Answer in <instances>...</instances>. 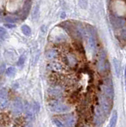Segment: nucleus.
<instances>
[{
	"label": "nucleus",
	"instance_id": "412c9836",
	"mask_svg": "<svg viewBox=\"0 0 126 127\" xmlns=\"http://www.w3.org/2000/svg\"><path fill=\"white\" fill-rule=\"evenodd\" d=\"M50 93L52 95H56L60 94V91H59L58 89H51L50 90Z\"/></svg>",
	"mask_w": 126,
	"mask_h": 127
},
{
	"label": "nucleus",
	"instance_id": "4be33fe9",
	"mask_svg": "<svg viewBox=\"0 0 126 127\" xmlns=\"http://www.w3.org/2000/svg\"><path fill=\"white\" fill-rule=\"evenodd\" d=\"M5 69H6V64H2L0 65V75H2L4 72Z\"/></svg>",
	"mask_w": 126,
	"mask_h": 127
},
{
	"label": "nucleus",
	"instance_id": "0eeeda50",
	"mask_svg": "<svg viewBox=\"0 0 126 127\" xmlns=\"http://www.w3.org/2000/svg\"><path fill=\"white\" fill-rule=\"evenodd\" d=\"M117 110H114L113 112V114L110 118V122H109V126L110 127H113L115 126L117 124Z\"/></svg>",
	"mask_w": 126,
	"mask_h": 127
},
{
	"label": "nucleus",
	"instance_id": "ddd939ff",
	"mask_svg": "<svg viewBox=\"0 0 126 127\" xmlns=\"http://www.w3.org/2000/svg\"><path fill=\"white\" fill-rule=\"evenodd\" d=\"M7 98V91L6 89L0 90V99Z\"/></svg>",
	"mask_w": 126,
	"mask_h": 127
},
{
	"label": "nucleus",
	"instance_id": "9d476101",
	"mask_svg": "<svg viewBox=\"0 0 126 127\" xmlns=\"http://www.w3.org/2000/svg\"><path fill=\"white\" fill-rule=\"evenodd\" d=\"M57 57V52L56 50H50L48 51L46 53V57L48 59H53Z\"/></svg>",
	"mask_w": 126,
	"mask_h": 127
},
{
	"label": "nucleus",
	"instance_id": "4468645a",
	"mask_svg": "<svg viewBox=\"0 0 126 127\" xmlns=\"http://www.w3.org/2000/svg\"><path fill=\"white\" fill-rule=\"evenodd\" d=\"M78 4L82 8V9H86L87 7V0H78Z\"/></svg>",
	"mask_w": 126,
	"mask_h": 127
},
{
	"label": "nucleus",
	"instance_id": "393cba45",
	"mask_svg": "<svg viewBox=\"0 0 126 127\" xmlns=\"http://www.w3.org/2000/svg\"><path fill=\"white\" fill-rule=\"evenodd\" d=\"M60 17H61L62 18H64L65 17V13H62V14L60 15Z\"/></svg>",
	"mask_w": 126,
	"mask_h": 127
},
{
	"label": "nucleus",
	"instance_id": "423d86ee",
	"mask_svg": "<svg viewBox=\"0 0 126 127\" xmlns=\"http://www.w3.org/2000/svg\"><path fill=\"white\" fill-rule=\"evenodd\" d=\"M113 61V64H114V68H115L116 75H117V77H119L120 74H121V63L116 58H114Z\"/></svg>",
	"mask_w": 126,
	"mask_h": 127
},
{
	"label": "nucleus",
	"instance_id": "a878e982",
	"mask_svg": "<svg viewBox=\"0 0 126 127\" xmlns=\"http://www.w3.org/2000/svg\"><path fill=\"white\" fill-rule=\"evenodd\" d=\"M1 14H2V11H1V10H0V15H1Z\"/></svg>",
	"mask_w": 126,
	"mask_h": 127
},
{
	"label": "nucleus",
	"instance_id": "5701e85b",
	"mask_svg": "<svg viewBox=\"0 0 126 127\" xmlns=\"http://www.w3.org/2000/svg\"><path fill=\"white\" fill-rule=\"evenodd\" d=\"M5 26L9 28V29H13V28L15 27V25H13V24H6Z\"/></svg>",
	"mask_w": 126,
	"mask_h": 127
},
{
	"label": "nucleus",
	"instance_id": "1a4fd4ad",
	"mask_svg": "<svg viewBox=\"0 0 126 127\" xmlns=\"http://www.w3.org/2000/svg\"><path fill=\"white\" fill-rule=\"evenodd\" d=\"M64 120L66 122V126H72L75 122L74 118L72 115H67L66 117H64Z\"/></svg>",
	"mask_w": 126,
	"mask_h": 127
},
{
	"label": "nucleus",
	"instance_id": "b1692460",
	"mask_svg": "<svg viewBox=\"0 0 126 127\" xmlns=\"http://www.w3.org/2000/svg\"><path fill=\"white\" fill-rule=\"evenodd\" d=\"M125 91H126V66L125 69Z\"/></svg>",
	"mask_w": 126,
	"mask_h": 127
},
{
	"label": "nucleus",
	"instance_id": "aec40b11",
	"mask_svg": "<svg viewBox=\"0 0 126 127\" xmlns=\"http://www.w3.org/2000/svg\"><path fill=\"white\" fill-rule=\"evenodd\" d=\"M5 19H6V21L9 22H18V18H17L10 17V16H9V17H6Z\"/></svg>",
	"mask_w": 126,
	"mask_h": 127
},
{
	"label": "nucleus",
	"instance_id": "39448f33",
	"mask_svg": "<svg viewBox=\"0 0 126 127\" xmlns=\"http://www.w3.org/2000/svg\"><path fill=\"white\" fill-rule=\"evenodd\" d=\"M104 91H105L106 97H108L110 100H113L114 92H113V88L111 84V82H110V83H108V84L104 86Z\"/></svg>",
	"mask_w": 126,
	"mask_h": 127
},
{
	"label": "nucleus",
	"instance_id": "f8f14e48",
	"mask_svg": "<svg viewBox=\"0 0 126 127\" xmlns=\"http://www.w3.org/2000/svg\"><path fill=\"white\" fill-rule=\"evenodd\" d=\"M25 56H24V55L21 56V57L19 58L18 61V63H17L18 66V67H22V66H23V64H24V63H25Z\"/></svg>",
	"mask_w": 126,
	"mask_h": 127
},
{
	"label": "nucleus",
	"instance_id": "7ed1b4c3",
	"mask_svg": "<svg viewBox=\"0 0 126 127\" xmlns=\"http://www.w3.org/2000/svg\"><path fill=\"white\" fill-rule=\"evenodd\" d=\"M23 108H25V117L27 118V120H28L29 122L33 121L34 118H35V112L33 109L32 105H30L28 102H26L25 105V107H23Z\"/></svg>",
	"mask_w": 126,
	"mask_h": 127
},
{
	"label": "nucleus",
	"instance_id": "dca6fc26",
	"mask_svg": "<svg viewBox=\"0 0 126 127\" xmlns=\"http://www.w3.org/2000/svg\"><path fill=\"white\" fill-rule=\"evenodd\" d=\"M32 106H33V109L35 113H38L39 112V110H40V105H39L38 102H34L33 104L32 105Z\"/></svg>",
	"mask_w": 126,
	"mask_h": 127
},
{
	"label": "nucleus",
	"instance_id": "20e7f679",
	"mask_svg": "<svg viewBox=\"0 0 126 127\" xmlns=\"http://www.w3.org/2000/svg\"><path fill=\"white\" fill-rule=\"evenodd\" d=\"M101 107L102 109L104 114L107 115L109 113V110L111 106L109 105V98L105 97V96H102L101 97Z\"/></svg>",
	"mask_w": 126,
	"mask_h": 127
},
{
	"label": "nucleus",
	"instance_id": "f03ea898",
	"mask_svg": "<svg viewBox=\"0 0 126 127\" xmlns=\"http://www.w3.org/2000/svg\"><path fill=\"white\" fill-rule=\"evenodd\" d=\"M23 111V105L20 99H15L12 103V112L14 115H18Z\"/></svg>",
	"mask_w": 126,
	"mask_h": 127
},
{
	"label": "nucleus",
	"instance_id": "6ab92c4d",
	"mask_svg": "<svg viewBox=\"0 0 126 127\" xmlns=\"http://www.w3.org/2000/svg\"><path fill=\"white\" fill-rule=\"evenodd\" d=\"M52 121H53V122H54V124L56 125V126H59V127L64 126V125L63 124L62 122H61L60 120H59V119H57V118H54Z\"/></svg>",
	"mask_w": 126,
	"mask_h": 127
},
{
	"label": "nucleus",
	"instance_id": "f257e3e1",
	"mask_svg": "<svg viewBox=\"0 0 126 127\" xmlns=\"http://www.w3.org/2000/svg\"><path fill=\"white\" fill-rule=\"evenodd\" d=\"M50 109L56 113H64L69 110V107L60 102H53L50 105Z\"/></svg>",
	"mask_w": 126,
	"mask_h": 127
},
{
	"label": "nucleus",
	"instance_id": "9b49d317",
	"mask_svg": "<svg viewBox=\"0 0 126 127\" xmlns=\"http://www.w3.org/2000/svg\"><path fill=\"white\" fill-rule=\"evenodd\" d=\"M22 30L25 36H29L31 34V29L30 27L28 26L27 25H23L22 26Z\"/></svg>",
	"mask_w": 126,
	"mask_h": 127
},
{
	"label": "nucleus",
	"instance_id": "a211bd4d",
	"mask_svg": "<svg viewBox=\"0 0 126 127\" xmlns=\"http://www.w3.org/2000/svg\"><path fill=\"white\" fill-rule=\"evenodd\" d=\"M68 61H69V63H70L72 65H74L75 64H76V57H75L74 56H72V55H70L69 57H68Z\"/></svg>",
	"mask_w": 126,
	"mask_h": 127
},
{
	"label": "nucleus",
	"instance_id": "6e6552de",
	"mask_svg": "<svg viewBox=\"0 0 126 127\" xmlns=\"http://www.w3.org/2000/svg\"><path fill=\"white\" fill-rule=\"evenodd\" d=\"M6 75L9 77H14L15 74H16V69H15V67H10L6 69Z\"/></svg>",
	"mask_w": 126,
	"mask_h": 127
},
{
	"label": "nucleus",
	"instance_id": "2eb2a0df",
	"mask_svg": "<svg viewBox=\"0 0 126 127\" xmlns=\"http://www.w3.org/2000/svg\"><path fill=\"white\" fill-rule=\"evenodd\" d=\"M51 67H52V68L56 70V71H60L61 69V66L60 64L58 63H52L51 64Z\"/></svg>",
	"mask_w": 126,
	"mask_h": 127
},
{
	"label": "nucleus",
	"instance_id": "f3484780",
	"mask_svg": "<svg viewBox=\"0 0 126 127\" xmlns=\"http://www.w3.org/2000/svg\"><path fill=\"white\" fill-rule=\"evenodd\" d=\"M6 34H7L6 31V30H4V28L0 27V37L4 39L6 37Z\"/></svg>",
	"mask_w": 126,
	"mask_h": 127
}]
</instances>
